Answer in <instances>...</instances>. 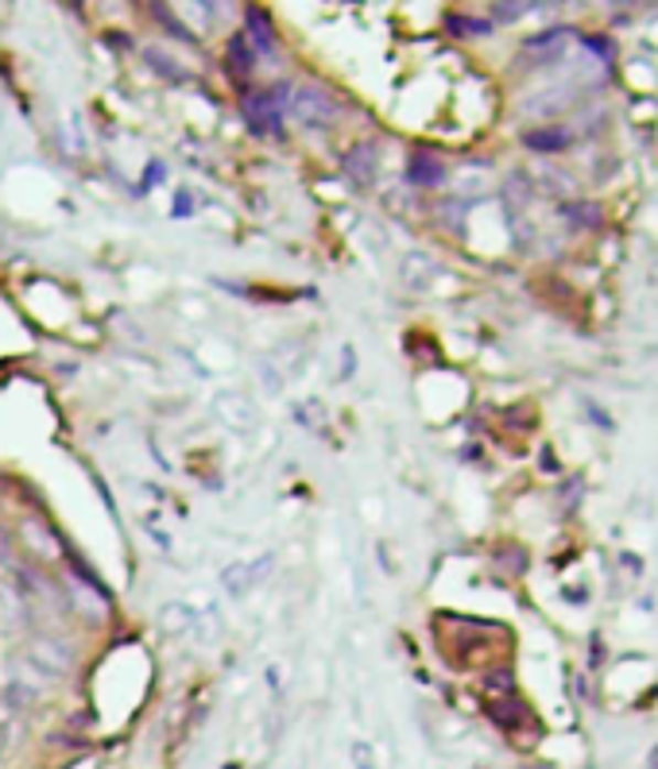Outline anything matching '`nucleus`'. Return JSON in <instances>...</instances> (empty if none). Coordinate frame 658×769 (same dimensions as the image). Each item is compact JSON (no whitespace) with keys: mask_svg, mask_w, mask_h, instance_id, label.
Here are the masks:
<instances>
[{"mask_svg":"<svg viewBox=\"0 0 658 769\" xmlns=\"http://www.w3.org/2000/svg\"><path fill=\"white\" fill-rule=\"evenodd\" d=\"M12 738H17V715H12L9 704H0V754L9 750Z\"/></svg>","mask_w":658,"mask_h":769,"instance_id":"obj_6","label":"nucleus"},{"mask_svg":"<svg viewBox=\"0 0 658 769\" xmlns=\"http://www.w3.org/2000/svg\"><path fill=\"white\" fill-rule=\"evenodd\" d=\"M294 112H299V120H306V124L322 128V124H334L342 105H337L334 94H325V89L302 86L299 94H294Z\"/></svg>","mask_w":658,"mask_h":769,"instance_id":"obj_1","label":"nucleus"},{"mask_svg":"<svg viewBox=\"0 0 658 769\" xmlns=\"http://www.w3.org/2000/svg\"><path fill=\"white\" fill-rule=\"evenodd\" d=\"M32 665H40L43 673L51 676H63L74 669V653L66 650L63 642H35L32 646Z\"/></svg>","mask_w":658,"mask_h":769,"instance_id":"obj_2","label":"nucleus"},{"mask_svg":"<svg viewBox=\"0 0 658 769\" xmlns=\"http://www.w3.org/2000/svg\"><path fill=\"white\" fill-rule=\"evenodd\" d=\"M450 28H453V32H473V35L488 32V24H484V20H461V17H453Z\"/></svg>","mask_w":658,"mask_h":769,"instance_id":"obj_12","label":"nucleus"},{"mask_svg":"<svg viewBox=\"0 0 658 769\" xmlns=\"http://www.w3.org/2000/svg\"><path fill=\"white\" fill-rule=\"evenodd\" d=\"M565 217H570V220H581L585 228L601 225V209H596V205H565Z\"/></svg>","mask_w":658,"mask_h":769,"instance_id":"obj_8","label":"nucleus"},{"mask_svg":"<svg viewBox=\"0 0 658 769\" xmlns=\"http://www.w3.org/2000/svg\"><path fill=\"white\" fill-rule=\"evenodd\" d=\"M9 557V534H4V530H0V561Z\"/></svg>","mask_w":658,"mask_h":769,"instance_id":"obj_14","label":"nucleus"},{"mask_svg":"<svg viewBox=\"0 0 658 769\" xmlns=\"http://www.w3.org/2000/svg\"><path fill=\"white\" fill-rule=\"evenodd\" d=\"M524 143L535 151H562L570 148V132L565 128H535V132L524 136Z\"/></svg>","mask_w":658,"mask_h":769,"instance_id":"obj_4","label":"nucleus"},{"mask_svg":"<svg viewBox=\"0 0 658 769\" xmlns=\"http://www.w3.org/2000/svg\"><path fill=\"white\" fill-rule=\"evenodd\" d=\"M28 622V604L17 588H0V627L20 630Z\"/></svg>","mask_w":658,"mask_h":769,"instance_id":"obj_3","label":"nucleus"},{"mask_svg":"<svg viewBox=\"0 0 658 769\" xmlns=\"http://www.w3.org/2000/svg\"><path fill=\"white\" fill-rule=\"evenodd\" d=\"M442 163L438 159H430V155H414L411 159V178L419 182V186H438L442 182Z\"/></svg>","mask_w":658,"mask_h":769,"instance_id":"obj_5","label":"nucleus"},{"mask_svg":"<svg viewBox=\"0 0 658 769\" xmlns=\"http://www.w3.org/2000/svg\"><path fill=\"white\" fill-rule=\"evenodd\" d=\"M365 159H373V148H368V143H365V148L353 151V155L345 159V166H349V171L357 174V178H368V163H365Z\"/></svg>","mask_w":658,"mask_h":769,"instance_id":"obj_10","label":"nucleus"},{"mask_svg":"<svg viewBox=\"0 0 658 769\" xmlns=\"http://www.w3.org/2000/svg\"><path fill=\"white\" fill-rule=\"evenodd\" d=\"M248 28H256V43H260L263 51H271V24H268V17H263L260 9L248 12Z\"/></svg>","mask_w":658,"mask_h":769,"instance_id":"obj_7","label":"nucleus"},{"mask_svg":"<svg viewBox=\"0 0 658 769\" xmlns=\"http://www.w3.org/2000/svg\"><path fill=\"white\" fill-rule=\"evenodd\" d=\"M229 58H233V66H237V74L252 71V51L245 47V40H233L229 43Z\"/></svg>","mask_w":658,"mask_h":769,"instance_id":"obj_9","label":"nucleus"},{"mask_svg":"<svg viewBox=\"0 0 658 769\" xmlns=\"http://www.w3.org/2000/svg\"><path fill=\"white\" fill-rule=\"evenodd\" d=\"M527 4H496V17H504V20H511V17H519Z\"/></svg>","mask_w":658,"mask_h":769,"instance_id":"obj_13","label":"nucleus"},{"mask_svg":"<svg viewBox=\"0 0 658 769\" xmlns=\"http://www.w3.org/2000/svg\"><path fill=\"white\" fill-rule=\"evenodd\" d=\"M565 35H570V32H550V35H539V40L527 43V51H554V47H562Z\"/></svg>","mask_w":658,"mask_h":769,"instance_id":"obj_11","label":"nucleus"}]
</instances>
